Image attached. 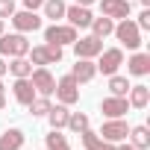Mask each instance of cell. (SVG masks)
I'll list each match as a JSON object with an SVG mask.
<instances>
[{
  "instance_id": "cell-1",
  "label": "cell",
  "mask_w": 150,
  "mask_h": 150,
  "mask_svg": "<svg viewBox=\"0 0 150 150\" xmlns=\"http://www.w3.org/2000/svg\"><path fill=\"white\" fill-rule=\"evenodd\" d=\"M30 53V41H27V35L24 33H3L0 35V56H9V59H15V56H27Z\"/></svg>"
},
{
  "instance_id": "cell-2",
  "label": "cell",
  "mask_w": 150,
  "mask_h": 150,
  "mask_svg": "<svg viewBox=\"0 0 150 150\" xmlns=\"http://www.w3.org/2000/svg\"><path fill=\"white\" fill-rule=\"evenodd\" d=\"M30 62L33 65H38V68H47V65H56V62H62V47L59 44H38V47H30Z\"/></svg>"
},
{
  "instance_id": "cell-3",
  "label": "cell",
  "mask_w": 150,
  "mask_h": 150,
  "mask_svg": "<svg viewBox=\"0 0 150 150\" xmlns=\"http://www.w3.org/2000/svg\"><path fill=\"white\" fill-rule=\"evenodd\" d=\"M115 38L124 44V47H129V50H138L141 47V30L135 27V21H129V18H124L121 24H115Z\"/></svg>"
},
{
  "instance_id": "cell-4",
  "label": "cell",
  "mask_w": 150,
  "mask_h": 150,
  "mask_svg": "<svg viewBox=\"0 0 150 150\" xmlns=\"http://www.w3.org/2000/svg\"><path fill=\"white\" fill-rule=\"evenodd\" d=\"M44 41L47 44H59V47L74 44L77 41V27H71V24H50L44 30Z\"/></svg>"
},
{
  "instance_id": "cell-5",
  "label": "cell",
  "mask_w": 150,
  "mask_h": 150,
  "mask_svg": "<svg viewBox=\"0 0 150 150\" xmlns=\"http://www.w3.org/2000/svg\"><path fill=\"white\" fill-rule=\"evenodd\" d=\"M53 94H56V100H59L62 106H74V103L80 100V83L68 74V77L56 80V91H53Z\"/></svg>"
},
{
  "instance_id": "cell-6",
  "label": "cell",
  "mask_w": 150,
  "mask_h": 150,
  "mask_svg": "<svg viewBox=\"0 0 150 150\" xmlns=\"http://www.w3.org/2000/svg\"><path fill=\"white\" fill-rule=\"evenodd\" d=\"M97 135L106 138V141H112V144H118V141H124V138L129 135V124H127L124 118H106V124L100 127Z\"/></svg>"
},
{
  "instance_id": "cell-7",
  "label": "cell",
  "mask_w": 150,
  "mask_h": 150,
  "mask_svg": "<svg viewBox=\"0 0 150 150\" xmlns=\"http://www.w3.org/2000/svg\"><path fill=\"white\" fill-rule=\"evenodd\" d=\"M97 71H103L106 77H112V74H118V68L124 65V50L121 47H109V50H100V59L94 62Z\"/></svg>"
},
{
  "instance_id": "cell-8",
  "label": "cell",
  "mask_w": 150,
  "mask_h": 150,
  "mask_svg": "<svg viewBox=\"0 0 150 150\" xmlns=\"http://www.w3.org/2000/svg\"><path fill=\"white\" fill-rule=\"evenodd\" d=\"M30 83H33L35 94H41V97H50V94L56 91V80H53V74H50L47 68H35V71L30 74Z\"/></svg>"
},
{
  "instance_id": "cell-9",
  "label": "cell",
  "mask_w": 150,
  "mask_h": 150,
  "mask_svg": "<svg viewBox=\"0 0 150 150\" xmlns=\"http://www.w3.org/2000/svg\"><path fill=\"white\" fill-rule=\"evenodd\" d=\"M100 50H103V38H97V35H86V38L74 41V53H77V59H97Z\"/></svg>"
},
{
  "instance_id": "cell-10",
  "label": "cell",
  "mask_w": 150,
  "mask_h": 150,
  "mask_svg": "<svg viewBox=\"0 0 150 150\" xmlns=\"http://www.w3.org/2000/svg\"><path fill=\"white\" fill-rule=\"evenodd\" d=\"M12 24H15V30L18 33H35V30H41V18L33 12V9H24V12H15L12 15Z\"/></svg>"
},
{
  "instance_id": "cell-11",
  "label": "cell",
  "mask_w": 150,
  "mask_h": 150,
  "mask_svg": "<svg viewBox=\"0 0 150 150\" xmlns=\"http://www.w3.org/2000/svg\"><path fill=\"white\" fill-rule=\"evenodd\" d=\"M129 0H100V12L106 15V18H112V21H124V18H129Z\"/></svg>"
},
{
  "instance_id": "cell-12",
  "label": "cell",
  "mask_w": 150,
  "mask_h": 150,
  "mask_svg": "<svg viewBox=\"0 0 150 150\" xmlns=\"http://www.w3.org/2000/svg\"><path fill=\"white\" fill-rule=\"evenodd\" d=\"M12 94H15V100H18L21 106H30V103L38 97V94H35V88H33V83H30V77H15Z\"/></svg>"
},
{
  "instance_id": "cell-13",
  "label": "cell",
  "mask_w": 150,
  "mask_h": 150,
  "mask_svg": "<svg viewBox=\"0 0 150 150\" xmlns=\"http://www.w3.org/2000/svg\"><path fill=\"white\" fill-rule=\"evenodd\" d=\"M100 112L106 115V118H124L127 112H129V103H127V97H103V103H100Z\"/></svg>"
},
{
  "instance_id": "cell-14",
  "label": "cell",
  "mask_w": 150,
  "mask_h": 150,
  "mask_svg": "<svg viewBox=\"0 0 150 150\" xmlns=\"http://www.w3.org/2000/svg\"><path fill=\"white\" fill-rule=\"evenodd\" d=\"M65 18H68V24L71 27H80V30H86L88 24H91V12H88V6H77V3H74V6H65Z\"/></svg>"
},
{
  "instance_id": "cell-15",
  "label": "cell",
  "mask_w": 150,
  "mask_h": 150,
  "mask_svg": "<svg viewBox=\"0 0 150 150\" xmlns=\"http://www.w3.org/2000/svg\"><path fill=\"white\" fill-rule=\"evenodd\" d=\"M71 77L77 80L80 86H83V83H91V80L97 77V65H94L91 59H77V65L71 68Z\"/></svg>"
},
{
  "instance_id": "cell-16",
  "label": "cell",
  "mask_w": 150,
  "mask_h": 150,
  "mask_svg": "<svg viewBox=\"0 0 150 150\" xmlns=\"http://www.w3.org/2000/svg\"><path fill=\"white\" fill-rule=\"evenodd\" d=\"M127 103H129V109H147V103H150V88H147V86H129Z\"/></svg>"
},
{
  "instance_id": "cell-17",
  "label": "cell",
  "mask_w": 150,
  "mask_h": 150,
  "mask_svg": "<svg viewBox=\"0 0 150 150\" xmlns=\"http://www.w3.org/2000/svg\"><path fill=\"white\" fill-rule=\"evenodd\" d=\"M80 138H83V144H86V150H118V147H115L112 141H106V138H100V135H97V132H94L91 127H88V129H83V132H80Z\"/></svg>"
},
{
  "instance_id": "cell-18",
  "label": "cell",
  "mask_w": 150,
  "mask_h": 150,
  "mask_svg": "<svg viewBox=\"0 0 150 150\" xmlns=\"http://www.w3.org/2000/svg\"><path fill=\"white\" fill-rule=\"evenodd\" d=\"M127 71L132 77H147L150 74V53H132L127 62Z\"/></svg>"
},
{
  "instance_id": "cell-19",
  "label": "cell",
  "mask_w": 150,
  "mask_h": 150,
  "mask_svg": "<svg viewBox=\"0 0 150 150\" xmlns=\"http://www.w3.org/2000/svg\"><path fill=\"white\" fill-rule=\"evenodd\" d=\"M24 141H27L24 129L12 127V129H6L3 135H0V150H21V147H24Z\"/></svg>"
},
{
  "instance_id": "cell-20",
  "label": "cell",
  "mask_w": 150,
  "mask_h": 150,
  "mask_svg": "<svg viewBox=\"0 0 150 150\" xmlns=\"http://www.w3.org/2000/svg\"><path fill=\"white\" fill-rule=\"evenodd\" d=\"M127 138H129V144H132L135 150H147V147H150V129H147L144 124H141V127H129V135H127Z\"/></svg>"
},
{
  "instance_id": "cell-21",
  "label": "cell",
  "mask_w": 150,
  "mask_h": 150,
  "mask_svg": "<svg viewBox=\"0 0 150 150\" xmlns=\"http://www.w3.org/2000/svg\"><path fill=\"white\" fill-rule=\"evenodd\" d=\"M68 115H71V112H68V106H62V103H59V106H50V112H47L44 118L50 121V129H65Z\"/></svg>"
},
{
  "instance_id": "cell-22",
  "label": "cell",
  "mask_w": 150,
  "mask_h": 150,
  "mask_svg": "<svg viewBox=\"0 0 150 150\" xmlns=\"http://www.w3.org/2000/svg\"><path fill=\"white\" fill-rule=\"evenodd\" d=\"M91 35H97V38H106V35H112V30H115V21L112 18H106V15H100V18H91Z\"/></svg>"
},
{
  "instance_id": "cell-23",
  "label": "cell",
  "mask_w": 150,
  "mask_h": 150,
  "mask_svg": "<svg viewBox=\"0 0 150 150\" xmlns=\"http://www.w3.org/2000/svg\"><path fill=\"white\" fill-rule=\"evenodd\" d=\"M41 9H44V18H50L56 24L59 18H65V0H44Z\"/></svg>"
},
{
  "instance_id": "cell-24",
  "label": "cell",
  "mask_w": 150,
  "mask_h": 150,
  "mask_svg": "<svg viewBox=\"0 0 150 150\" xmlns=\"http://www.w3.org/2000/svg\"><path fill=\"white\" fill-rule=\"evenodd\" d=\"M44 147H47V150H71L68 138H65L59 129H50V132L44 135Z\"/></svg>"
},
{
  "instance_id": "cell-25",
  "label": "cell",
  "mask_w": 150,
  "mask_h": 150,
  "mask_svg": "<svg viewBox=\"0 0 150 150\" xmlns=\"http://www.w3.org/2000/svg\"><path fill=\"white\" fill-rule=\"evenodd\" d=\"M65 127H68V129H71L74 135H80L83 129H88V115H86V112H71V115H68V124H65Z\"/></svg>"
},
{
  "instance_id": "cell-26",
  "label": "cell",
  "mask_w": 150,
  "mask_h": 150,
  "mask_svg": "<svg viewBox=\"0 0 150 150\" xmlns=\"http://www.w3.org/2000/svg\"><path fill=\"white\" fill-rule=\"evenodd\" d=\"M9 74H15V77H30V74H33V62L27 56H15L9 62Z\"/></svg>"
},
{
  "instance_id": "cell-27",
  "label": "cell",
  "mask_w": 150,
  "mask_h": 150,
  "mask_svg": "<svg viewBox=\"0 0 150 150\" xmlns=\"http://www.w3.org/2000/svg\"><path fill=\"white\" fill-rule=\"evenodd\" d=\"M109 91H112L115 97H127V91H129V80H127V77H118V74H112V77H109Z\"/></svg>"
},
{
  "instance_id": "cell-28",
  "label": "cell",
  "mask_w": 150,
  "mask_h": 150,
  "mask_svg": "<svg viewBox=\"0 0 150 150\" xmlns=\"http://www.w3.org/2000/svg\"><path fill=\"white\" fill-rule=\"evenodd\" d=\"M50 106H53V103H50V97H41V94H38V97H35V100H33L27 109H30L35 118H44V115L50 112Z\"/></svg>"
},
{
  "instance_id": "cell-29",
  "label": "cell",
  "mask_w": 150,
  "mask_h": 150,
  "mask_svg": "<svg viewBox=\"0 0 150 150\" xmlns=\"http://www.w3.org/2000/svg\"><path fill=\"white\" fill-rule=\"evenodd\" d=\"M15 15V0H0V18H12Z\"/></svg>"
},
{
  "instance_id": "cell-30",
  "label": "cell",
  "mask_w": 150,
  "mask_h": 150,
  "mask_svg": "<svg viewBox=\"0 0 150 150\" xmlns=\"http://www.w3.org/2000/svg\"><path fill=\"white\" fill-rule=\"evenodd\" d=\"M135 27H138L141 33H144V30H150V6H144V9H141V15H138Z\"/></svg>"
},
{
  "instance_id": "cell-31",
  "label": "cell",
  "mask_w": 150,
  "mask_h": 150,
  "mask_svg": "<svg viewBox=\"0 0 150 150\" xmlns=\"http://www.w3.org/2000/svg\"><path fill=\"white\" fill-rule=\"evenodd\" d=\"M41 3H44V0H24V9H41Z\"/></svg>"
},
{
  "instance_id": "cell-32",
  "label": "cell",
  "mask_w": 150,
  "mask_h": 150,
  "mask_svg": "<svg viewBox=\"0 0 150 150\" xmlns=\"http://www.w3.org/2000/svg\"><path fill=\"white\" fill-rule=\"evenodd\" d=\"M6 71H9V65H6V59H3V56H0V77H3Z\"/></svg>"
},
{
  "instance_id": "cell-33",
  "label": "cell",
  "mask_w": 150,
  "mask_h": 150,
  "mask_svg": "<svg viewBox=\"0 0 150 150\" xmlns=\"http://www.w3.org/2000/svg\"><path fill=\"white\" fill-rule=\"evenodd\" d=\"M6 109V91H0V112Z\"/></svg>"
},
{
  "instance_id": "cell-34",
  "label": "cell",
  "mask_w": 150,
  "mask_h": 150,
  "mask_svg": "<svg viewBox=\"0 0 150 150\" xmlns=\"http://www.w3.org/2000/svg\"><path fill=\"white\" fill-rule=\"evenodd\" d=\"M91 3H97V0H77V6H91Z\"/></svg>"
},
{
  "instance_id": "cell-35",
  "label": "cell",
  "mask_w": 150,
  "mask_h": 150,
  "mask_svg": "<svg viewBox=\"0 0 150 150\" xmlns=\"http://www.w3.org/2000/svg\"><path fill=\"white\" fill-rule=\"evenodd\" d=\"M118 150H135V147H132V144H121Z\"/></svg>"
},
{
  "instance_id": "cell-36",
  "label": "cell",
  "mask_w": 150,
  "mask_h": 150,
  "mask_svg": "<svg viewBox=\"0 0 150 150\" xmlns=\"http://www.w3.org/2000/svg\"><path fill=\"white\" fill-rule=\"evenodd\" d=\"M0 35H3V18H0Z\"/></svg>"
},
{
  "instance_id": "cell-37",
  "label": "cell",
  "mask_w": 150,
  "mask_h": 150,
  "mask_svg": "<svg viewBox=\"0 0 150 150\" xmlns=\"http://www.w3.org/2000/svg\"><path fill=\"white\" fill-rule=\"evenodd\" d=\"M141 6H150V0H141Z\"/></svg>"
},
{
  "instance_id": "cell-38",
  "label": "cell",
  "mask_w": 150,
  "mask_h": 150,
  "mask_svg": "<svg viewBox=\"0 0 150 150\" xmlns=\"http://www.w3.org/2000/svg\"><path fill=\"white\" fill-rule=\"evenodd\" d=\"M0 91H3V83H0Z\"/></svg>"
}]
</instances>
